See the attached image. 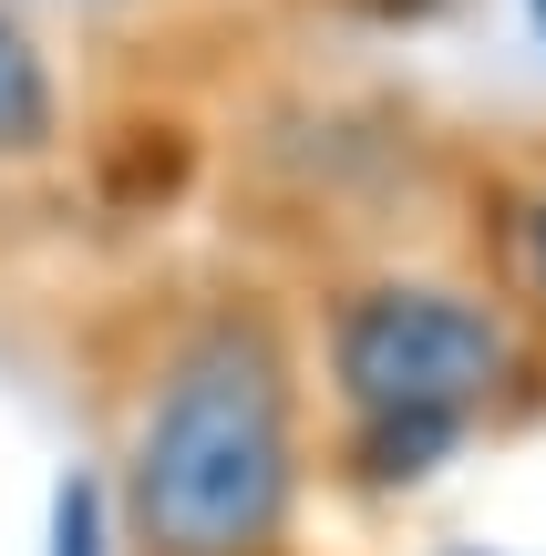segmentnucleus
<instances>
[{
  "label": "nucleus",
  "mask_w": 546,
  "mask_h": 556,
  "mask_svg": "<svg viewBox=\"0 0 546 556\" xmlns=\"http://www.w3.org/2000/svg\"><path fill=\"white\" fill-rule=\"evenodd\" d=\"M289 361L268 319L227 309L176 351L135 433V536L144 556H268L289 526Z\"/></svg>",
  "instance_id": "nucleus-1"
},
{
  "label": "nucleus",
  "mask_w": 546,
  "mask_h": 556,
  "mask_svg": "<svg viewBox=\"0 0 546 556\" xmlns=\"http://www.w3.org/2000/svg\"><path fill=\"white\" fill-rule=\"evenodd\" d=\"M330 371L341 402L361 413V475L412 484L465 443V422L495 402V381L516 371L506 319L474 289H433V278H382L351 289L330 319Z\"/></svg>",
  "instance_id": "nucleus-2"
},
{
  "label": "nucleus",
  "mask_w": 546,
  "mask_h": 556,
  "mask_svg": "<svg viewBox=\"0 0 546 556\" xmlns=\"http://www.w3.org/2000/svg\"><path fill=\"white\" fill-rule=\"evenodd\" d=\"M52 114H62V93H52V62H41L31 21H21L11 0H0V165L41 155V144H52Z\"/></svg>",
  "instance_id": "nucleus-3"
},
{
  "label": "nucleus",
  "mask_w": 546,
  "mask_h": 556,
  "mask_svg": "<svg viewBox=\"0 0 546 556\" xmlns=\"http://www.w3.org/2000/svg\"><path fill=\"white\" fill-rule=\"evenodd\" d=\"M52 556H114V536H103V484L73 475L52 495Z\"/></svg>",
  "instance_id": "nucleus-4"
},
{
  "label": "nucleus",
  "mask_w": 546,
  "mask_h": 556,
  "mask_svg": "<svg viewBox=\"0 0 546 556\" xmlns=\"http://www.w3.org/2000/svg\"><path fill=\"white\" fill-rule=\"evenodd\" d=\"M516 268H526V289L546 299V186L516 206Z\"/></svg>",
  "instance_id": "nucleus-5"
},
{
  "label": "nucleus",
  "mask_w": 546,
  "mask_h": 556,
  "mask_svg": "<svg viewBox=\"0 0 546 556\" xmlns=\"http://www.w3.org/2000/svg\"><path fill=\"white\" fill-rule=\"evenodd\" d=\"M73 11H114V0H73Z\"/></svg>",
  "instance_id": "nucleus-6"
},
{
  "label": "nucleus",
  "mask_w": 546,
  "mask_h": 556,
  "mask_svg": "<svg viewBox=\"0 0 546 556\" xmlns=\"http://www.w3.org/2000/svg\"><path fill=\"white\" fill-rule=\"evenodd\" d=\"M526 11H536V31H546V0H526Z\"/></svg>",
  "instance_id": "nucleus-7"
}]
</instances>
